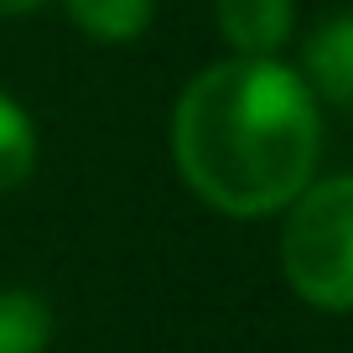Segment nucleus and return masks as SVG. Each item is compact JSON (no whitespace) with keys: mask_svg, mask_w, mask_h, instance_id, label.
Instances as JSON below:
<instances>
[{"mask_svg":"<svg viewBox=\"0 0 353 353\" xmlns=\"http://www.w3.org/2000/svg\"><path fill=\"white\" fill-rule=\"evenodd\" d=\"M182 188L234 223L276 219L322 161V104L286 57H239L198 68L166 120Z\"/></svg>","mask_w":353,"mask_h":353,"instance_id":"f257e3e1","label":"nucleus"},{"mask_svg":"<svg viewBox=\"0 0 353 353\" xmlns=\"http://www.w3.org/2000/svg\"><path fill=\"white\" fill-rule=\"evenodd\" d=\"M276 265L312 312H353V172H317L276 213Z\"/></svg>","mask_w":353,"mask_h":353,"instance_id":"f03ea898","label":"nucleus"},{"mask_svg":"<svg viewBox=\"0 0 353 353\" xmlns=\"http://www.w3.org/2000/svg\"><path fill=\"white\" fill-rule=\"evenodd\" d=\"M307 88L317 94L322 110L353 114V11H332L301 37L296 57Z\"/></svg>","mask_w":353,"mask_h":353,"instance_id":"7ed1b4c3","label":"nucleus"},{"mask_svg":"<svg viewBox=\"0 0 353 353\" xmlns=\"http://www.w3.org/2000/svg\"><path fill=\"white\" fill-rule=\"evenodd\" d=\"M213 26L239 57H286L296 42V0H213Z\"/></svg>","mask_w":353,"mask_h":353,"instance_id":"20e7f679","label":"nucleus"},{"mask_svg":"<svg viewBox=\"0 0 353 353\" xmlns=\"http://www.w3.org/2000/svg\"><path fill=\"white\" fill-rule=\"evenodd\" d=\"M78 37L99 47H130L156 26V0H57Z\"/></svg>","mask_w":353,"mask_h":353,"instance_id":"39448f33","label":"nucleus"},{"mask_svg":"<svg viewBox=\"0 0 353 353\" xmlns=\"http://www.w3.org/2000/svg\"><path fill=\"white\" fill-rule=\"evenodd\" d=\"M52 307L32 286H0V353H47L52 348Z\"/></svg>","mask_w":353,"mask_h":353,"instance_id":"423d86ee","label":"nucleus"},{"mask_svg":"<svg viewBox=\"0 0 353 353\" xmlns=\"http://www.w3.org/2000/svg\"><path fill=\"white\" fill-rule=\"evenodd\" d=\"M37 156H42V135H37L32 110L0 88V198L32 182Z\"/></svg>","mask_w":353,"mask_h":353,"instance_id":"0eeeda50","label":"nucleus"},{"mask_svg":"<svg viewBox=\"0 0 353 353\" xmlns=\"http://www.w3.org/2000/svg\"><path fill=\"white\" fill-rule=\"evenodd\" d=\"M47 0H0V21H16V16H32L42 11Z\"/></svg>","mask_w":353,"mask_h":353,"instance_id":"6e6552de","label":"nucleus"}]
</instances>
